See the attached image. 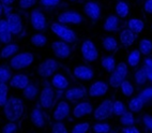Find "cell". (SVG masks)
Returning <instances> with one entry per match:
<instances>
[{"mask_svg":"<svg viewBox=\"0 0 152 133\" xmlns=\"http://www.w3.org/2000/svg\"><path fill=\"white\" fill-rule=\"evenodd\" d=\"M25 112L24 102L18 97H11L3 106V113L9 121H17L22 118Z\"/></svg>","mask_w":152,"mask_h":133,"instance_id":"1","label":"cell"},{"mask_svg":"<svg viewBox=\"0 0 152 133\" xmlns=\"http://www.w3.org/2000/svg\"><path fill=\"white\" fill-rule=\"evenodd\" d=\"M34 61V56L29 52H23L15 54L10 60V67L12 70L19 71L26 69L32 65Z\"/></svg>","mask_w":152,"mask_h":133,"instance_id":"2","label":"cell"},{"mask_svg":"<svg viewBox=\"0 0 152 133\" xmlns=\"http://www.w3.org/2000/svg\"><path fill=\"white\" fill-rule=\"evenodd\" d=\"M50 30H52L57 37H59L61 40L68 42L69 44L75 43L76 41H77V37H76L75 32H74L73 30L68 27H65L64 25L59 22L52 23V25H50Z\"/></svg>","mask_w":152,"mask_h":133,"instance_id":"3","label":"cell"},{"mask_svg":"<svg viewBox=\"0 0 152 133\" xmlns=\"http://www.w3.org/2000/svg\"><path fill=\"white\" fill-rule=\"evenodd\" d=\"M128 75V65L125 62H119L116 65L113 72H111V76L109 79V85L113 88H118L120 85L122 84V82L126 79Z\"/></svg>","mask_w":152,"mask_h":133,"instance_id":"4","label":"cell"},{"mask_svg":"<svg viewBox=\"0 0 152 133\" xmlns=\"http://www.w3.org/2000/svg\"><path fill=\"white\" fill-rule=\"evenodd\" d=\"M58 69V62L53 58H48V59L44 60L43 62L40 63L38 67V73L39 76H41L43 79H48L50 76L55 74V72Z\"/></svg>","mask_w":152,"mask_h":133,"instance_id":"5","label":"cell"},{"mask_svg":"<svg viewBox=\"0 0 152 133\" xmlns=\"http://www.w3.org/2000/svg\"><path fill=\"white\" fill-rule=\"evenodd\" d=\"M82 56L88 62H93L99 58V52L96 46L94 45L92 41L86 40L83 42L82 47H80Z\"/></svg>","mask_w":152,"mask_h":133,"instance_id":"6","label":"cell"},{"mask_svg":"<svg viewBox=\"0 0 152 133\" xmlns=\"http://www.w3.org/2000/svg\"><path fill=\"white\" fill-rule=\"evenodd\" d=\"M113 104L114 102L110 99H106L104 100L100 105L95 109L94 111V118L96 120L103 121V120L107 119L108 117L111 116L113 114Z\"/></svg>","mask_w":152,"mask_h":133,"instance_id":"7","label":"cell"},{"mask_svg":"<svg viewBox=\"0 0 152 133\" xmlns=\"http://www.w3.org/2000/svg\"><path fill=\"white\" fill-rule=\"evenodd\" d=\"M7 21H8L9 27L11 29L13 35H17L22 33L24 29V22H23L22 16L18 13H8L7 14Z\"/></svg>","mask_w":152,"mask_h":133,"instance_id":"8","label":"cell"},{"mask_svg":"<svg viewBox=\"0 0 152 133\" xmlns=\"http://www.w3.org/2000/svg\"><path fill=\"white\" fill-rule=\"evenodd\" d=\"M40 105L44 109H50L55 103V91L52 87L46 86L42 89L40 93Z\"/></svg>","mask_w":152,"mask_h":133,"instance_id":"9","label":"cell"},{"mask_svg":"<svg viewBox=\"0 0 152 133\" xmlns=\"http://www.w3.org/2000/svg\"><path fill=\"white\" fill-rule=\"evenodd\" d=\"M30 23L31 26L34 28L37 31H43L46 29L47 26V21L45 15L43 14V12L35 9L31 12L30 14Z\"/></svg>","mask_w":152,"mask_h":133,"instance_id":"10","label":"cell"},{"mask_svg":"<svg viewBox=\"0 0 152 133\" xmlns=\"http://www.w3.org/2000/svg\"><path fill=\"white\" fill-rule=\"evenodd\" d=\"M52 51L56 57L60 59H66L71 55V47L65 41H55L52 43Z\"/></svg>","mask_w":152,"mask_h":133,"instance_id":"11","label":"cell"},{"mask_svg":"<svg viewBox=\"0 0 152 133\" xmlns=\"http://www.w3.org/2000/svg\"><path fill=\"white\" fill-rule=\"evenodd\" d=\"M83 21L82 15L75 11L62 12L58 16V22L63 25H78Z\"/></svg>","mask_w":152,"mask_h":133,"instance_id":"12","label":"cell"},{"mask_svg":"<svg viewBox=\"0 0 152 133\" xmlns=\"http://www.w3.org/2000/svg\"><path fill=\"white\" fill-rule=\"evenodd\" d=\"M70 109L71 107L66 101H64V100L59 101L57 106H56V109L54 111L53 118H54L56 121H62L63 119H65V118L69 116L70 111H71Z\"/></svg>","mask_w":152,"mask_h":133,"instance_id":"13","label":"cell"},{"mask_svg":"<svg viewBox=\"0 0 152 133\" xmlns=\"http://www.w3.org/2000/svg\"><path fill=\"white\" fill-rule=\"evenodd\" d=\"M73 74L79 81H90L93 79L94 72L88 65H77L74 68Z\"/></svg>","mask_w":152,"mask_h":133,"instance_id":"14","label":"cell"},{"mask_svg":"<svg viewBox=\"0 0 152 133\" xmlns=\"http://www.w3.org/2000/svg\"><path fill=\"white\" fill-rule=\"evenodd\" d=\"M108 90V86L105 82L103 81H96L94 82L91 86H90L89 90H88V93H89L90 97H93V98H99V97H103L106 95Z\"/></svg>","mask_w":152,"mask_h":133,"instance_id":"15","label":"cell"},{"mask_svg":"<svg viewBox=\"0 0 152 133\" xmlns=\"http://www.w3.org/2000/svg\"><path fill=\"white\" fill-rule=\"evenodd\" d=\"M9 83H10V86L15 88V89L23 90L24 88H26V87L30 84V81H29V77H28L26 74L18 73L12 76Z\"/></svg>","mask_w":152,"mask_h":133,"instance_id":"16","label":"cell"},{"mask_svg":"<svg viewBox=\"0 0 152 133\" xmlns=\"http://www.w3.org/2000/svg\"><path fill=\"white\" fill-rule=\"evenodd\" d=\"M84 12L92 21H96L101 16V8L94 1H88L84 7Z\"/></svg>","mask_w":152,"mask_h":133,"instance_id":"17","label":"cell"},{"mask_svg":"<svg viewBox=\"0 0 152 133\" xmlns=\"http://www.w3.org/2000/svg\"><path fill=\"white\" fill-rule=\"evenodd\" d=\"M92 111H93L92 104L87 102V101H84V102H80V103H78L74 107L73 116L75 118H82V117L86 116V115L91 114Z\"/></svg>","mask_w":152,"mask_h":133,"instance_id":"18","label":"cell"},{"mask_svg":"<svg viewBox=\"0 0 152 133\" xmlns=\"http://www.w3.org/2000/svg\"><path fill=\"white\" fill-rule=\"evenodd\" d=\"M12 35H13V33L9 27L8 21L0 19V42L3 44L11 43Z\"/></svg>","mask_w":152,"mask_h":133,"instance_id":"19","label":"cell"},{"mask_svg":"<svg viewBox=\"0 0 152 133\" xmlns=\"http://www.w3.org/2000/svg\"><path fill=\"white\" fill-rule=\"evenodd\" d=\"M86 96V90L83 87H74V88H70L65 91L64 97L65 99L70 102H75L80 99L85 98Z\"/></svg>","mask_w":152,"mask_h":133,"instance_id":"20","label":"cell"},{"mask_svg":"<svg viewBox=\"0 0 152 133\" xmlns=\"http://www.w3.org/2000/svg\"><path fill=\"white\" fill-rule=\"evenodd\" d=\"M30 120L32 122V125L37 128H43L45 126V118L44 114L39 107H35L30 113Z\"/></svg>","mask_w":152,"mask_h":133,"instance_id":"21","label":"cell"},{"mask_svg":"<svg viewBox=\"0 0 152 133\" xmlns=\"http://www.w3.org/2000/svg\"><path fill=\"white\" fill-rule=\"evenodd\" d=\"M52 85L54 88H56V89H58V90H64L68 88L69 81L66 79V77H65L64 75L57 73L53 75Z\"/></svg>","mask_w":152,"mask_h":133,"instance_id":"22","label":"cell"},{"mask_svg":"<svg viewBox=\"0 0 152 133\" xmlns=\"http://www.w3.org/2000/svg\"><path fill=\"white\" fill-rule=\"evenodd\" d=\"M136 35L129 28V29H124L120 33V42L124 45V46H131L132 44L135 42Z\"/></svg>","mask_w":152,"mask_h":133,"instance_id":"23","label":"cell"},{"mask_svg":"<svg viewBox=\"0 0 152 133\" xmlns=\"http://www.w3.org/2000/svg\"><path fill=\"white\" fill-rule=\"evenodd\" d=\"M18 51H19V46L17 44L8 43L3 46L2 49H1L0 57L3 58V59H7V58H10V57H12V56H14L15 54H17Z\"/></svg>","mask_w":152,"mask_h":133,"instance_id":"24","label":"cell"},{"mask_svg":"<svg viewBox=\"0 0 152 133\" xmlns=\"http://www.w3.org/2000/svg\"><path fill=\"white\" fill-rule=\"evenodd\" d=\"M118 27H119V19L117 16L110 15L105 19V23H104V30L105 31H108V32L116 31Z\"/></svg>","mask_w":152,"mask_h":133,"instance_id":"25","label":"cell"},{"mask_svg":"<svg viewBox=\"0 0 152 133\" xmlns=\"http://www.w3.org/2000/svg\"><path fill=\"white\" fill-rule=\"evenodd\" d=\"M145 27V23L141 19L132 18L129 21V28L133 31L135 35H139Z\"/></svg>","mask_w":152,"mask_h":133,"instance_id":"26","label":"cell"},{"mask_svg":"<svg viewBox=\"0 0 152 133\" xmlns=\"http://www.w3.org/2000/svg\"><path fill=\"white\" fill-rule=\"evenodd\" d=\"M101 65H102L104 70L109 72V73H111V72L116 69L117 63H116V60L114 59V57H111V56H105V57L102 59V61H101Z\"/></svg>","mask_w":152,"mask_h":133,"instance_id":"27","label":"cell"},{"mask_svg":"<svg viewBox=\"0 0 152 133\" xmlns=\"http://www.w3.org/2000/svg\"><path fill=\"white\" fill-rule=\"evenodd\" d=\"M140 56L141 53L139 49H133L128 56V65L130 67H132V68L137 67L139 61H140Z\"/></svg>","mask_w":152,"mask_h":133,"instance_id":"28","label":"cell"},{"mask_svg":"<svg viewBox=\"0 0 152 133\" xmlns=\"http://www.w3.org/2000/svg\"><path fill=\"white\" fill-rule=\"evenodd\" d=\"M144 103L145 101L140 97L133 98L130 101V103H129V109L132 111L133 113H139L141 111V109L144 107Z\"/></svg>","mask_w":152,"mask_h":133,"instance_id":"29","label":"cell"},{"mask_svg":"<svg viewBox=\"0 0 152 133\" xmlns=\"http://www.w3.org/2000/svg\"><path fill=\"white\" fill-rule=\"evenodd\" d=\"M102 44H103V47L105 48V51H107V52H115L118 47V42L114 37L104 38Z\"/></svg>","mask_w":152,"mask_h":133,"instance_id":"30","label":"cell"},{"mask_svg":"<svg viewBox=\"0 0 152 133\" xmlns=\"http://www.w3.org/2000/svg\"><path fill=\"white\" fill-rule=\"evenodd\" d=\"M47 43V38L42 33H34L31 35V44L37 47H43Z\"/></svg>","mask_w":152,"mask_h":133,"instance_id":"31","label":"cell"},{"mask_svg":"<svg viewBox=\"0 0 152 133\" xmlns=\"http://www.w3.org/2000/svg\"><path fill=\"white\" fill-rule=\"evenodd\" d=\"M138 49L140 51V53L145 56H149L152 53V42L148 39H142L139 42Z\"/></svg>","mask_w":152,"mask_h":133,"instance_id":"32","label":"cell"},{"mask_svg":"<svg viewBox=\"0 0 152 133\" xmlns=\"http://www.w3.org/2000/svg\"><path fill=\"white\" fill-rule=\"evenodd\" d=\"M129 12H130V8H129V4L125 1H119L116 6V13L119 17L121 18H124L129 15Z\"/></svg>","mask_w":152,"mask_h":133,"instance_id":"33","label":"cell"},{"mask_svg":"<svg viewBox=\"0 0 152 133\" xmlns=\"http://www.w3.org/2000/svg\"><path fill=\"white\" fill-rule=\"evenodd\" d=\"M39 90L38 88L32 84H29L26 88L23 89V95L26 99H29V100H32V99H35L38 97Z\"/></svg>","mask_w":152,"mask_h":133,"instance_id":"34","label":"cell"},{"mask_svg":"<svg viewBox=\"0 0 152 133\" xmlns=\"http://www.w3.org/2000/svg\"><path fill=\"white\" fill-rule=\"evenodd\" d=\"M120 122L121 125H123L124 127H130V126H134L135 123V119L133 116V112H124L121 116H120Z\"/></svg>","mask_w":152,"mask_h":133,"instance_id":"35","label":"cell"},{"mask_svg":"<svg viewBox=\"0 0 152 133\" xmlns=\"http://www.w3.org/2000/svg\"><path fill=\"white\" fill-rule=\"evenodd\" d=\"M9 93V86L7 83H0V106L3 107L6 105Z\"/></svg>","mask_w":152,"mask_h":133,"instance_id":"36","label":"cell"},{"mask_svg":"<svg viewBox=\"0 0 152 133\" xmlns=\"http://www.w3.org/2000/svg\"><path fill=\"white\" fill-rule=\"evenodd\" d=\"M120 88H121V91L125 97H131V96L134 93V87L133 85L131 84V82L128 79H124L122 82V84L120 85Z\"/></svg>","mask_w":152,"mask_h":133,"instance_id":"37","label":"cell"},{"mask_svg":"<svg viewBox=\"0 0 152 133\" xmlns=\"http://www.w3.org/2000/svg\"><path fill=\"white\" fill-rule=\"evenodd\" d=\"M124 112H126V109H125L122 101H115L114 104H113V114L116 115V116H121Z\"/></svg>","mask_w":152,"mask_h":133,"instance_id":"38","label":"cell"},{"mask_svg":"<svg viewBox=\"0 0 152 133\" xmlns=\"http://www.w3.org/2000/svg\"><path fill=\"white\" fill-rule=\"evenodd\" d=\"M134 79H135L136 84H138V85H142L146 83V81L148 79V76H147V73L144 68L139 69V70L136 72L135 75H134Z\"/></svg>","mask_w":152,"mask_h":133,"instance_id":"39","label":"cell"},{"mask_svg":"<svg viewBox=\"0 0 152 133\" xmlns=\"http://www.w3.org/2000/svg\"><path fill=\"white\" fill-rule=\"evenodd\" d=\"M12 77L11 71L7 67L0 65V83H8Z\"/></svg>","mask_w":152,"mask_h":133,"instance_id":"40","label":"cell"},{"mask_svg":"<svg viewBox=\"0 0 152 133\" xmlns=\"http://www.w3.org/2000/svg\"><path fill=\"white\" fill-rule=\"evenodd\" d=\"M92 131L96 133H108L110 132V126L105 122H99L92 127Z\"/></svg>","mask_w":152,"mask_h":133,"instance_id":"41","label":"cell"},{"mask_svg":"<svg viewBox=\"0 0 152 133\" xmlns=\"http://www.w3.org/2000/svg\"><path fill=\"white\" fill-rule=\"evenodd\" d=\"M90 129V125L88 122H80V123H77L73 127L72 129V132L73 133H86L88 132Z\"/></svg>","mask_w":152,"mask_h":133,"instance_id":"42","label":"cell"},{"mask_svg":"<svg viewBox=\"0 0 152 133\" xmlns=\"http://www.w3.org/2000/svg\"><path fill=\"white\" fill-rule=\"evenodd\" d=\"M1 131L3 133H14L17 131V126L15 123V121H9L8 123H6V125L3 126Z\"/></svg>","mask_w":152,"mask_h":133,"instance_id":"43","label":"cell"},{"mask_svg":"<svg viewBox=\"0 0 152 133\" xmlns=\"http://www.w3.org/2000/svg\"><path fill=\"white\" fill-rule=\"evenodd\" d=\"M52 132L53 133H66L68 132V129L65 128L64 123H62L61 121H57L53 126Z\"/></svg>","mask_w":152,"mask_h":133,"instance_id":"44","label":"cell"},{"mask_svg":"<svg viewBox=\"0 0 152 133\" xmlns=\"http://www.w3.org/2000/svg\"><path fill=\"white\" fill-rule=\"evenodd\" d=\"M37 2H38V0H19L18 7L20 9L27 10V9H30V8H32L33 6H35Z\"/></svg>","mask_w":152,"mask_h":133,"instance_id":"45","label":"cell"},{"mask_svg":"<svg viewBox=\"0 0 152 133\" xmlns=\"http://www.w3.org/2000/svg\"><path fill=\"white\" fill-rule=\"evenodd\" d=\"M144 69H145V71H146L148 79H150V81L152 82V59L148 58V59L145 60Z\"/></svg>","mask_w":152,"mask_h":133,"instance_id":"46","label":"cell"},{"mask_svg":"<svg viewBox=\"0 0 152 133\" xmlns=\"http://www.w3.org/2000/svg\"><path fill=\"white\" fill-rule=\"evenodd\" d=\"M40 3L44 8H55L60 3V0H40Z\"/></svg>","mask_w":152,"mask_h":133,"instance_id":"47","label":"cell"},{"mask_svg":"<svg viewBox=\"0 0 152 133\" xmlns=\"http://www.w3.org/2000/svg\"><path fill=\"white\" fill-rule=\"evenodd\" d=\"M139 97H140V98L142 99L144 101H147V100H150V99H152V87L145 89L144 91L139 95Z\"/></svg>","mask_w":152,"mask_h":133,"instance_id":"48","label":"cell"},{"mask_svg":"<svg viewBox=\"0 0 152 133\" xmlns=\"http://www.w3.org/2000/svg\"><path fill=\"white\" fill-rule=\"evenodd\" d=\"M142 121H144L145 127H146L150 132H152V116H150V115H145V116L142 117Z\"/></svg>","mask_w":152,"mask_h":133,"instance_id":"49","label":"cell"},{"mask_svg":"<svg viewBox=\"0 0 152 133\" xmlns=\"http://www.w3.org/2000/svg\"><path fill=\"white\" fill-rule=\"evenodd\" d=\"M121 131H122V132H125V133H139V130L135 127V126L125 127V128H123Z\"/></svg>","mask_w":152,"mask_h":133,"instance_id":"50","label":"cell"},{"mask_svg":"<svg viewBox=\"0 0 152 133\" xmlns=\"http://www.w3.org/2000/svg\"><path fill=\"white\" fill-rule=\"evenodd\" d=\"M144 9L147 13L152 14V0H147L144 4Z\"/></svg>","mask_w":152,"mask_h":133,"instance_id":"51","label":"cell"},{"mask_svg":"<svg viewBox=\"0 0 152 133\" xmlns=\"http://www.w3.org/2000/svg\"><path fill=\"white\" fill-rule=\"evenodd\" d=\"M0 1L2 2L3 7H4V10H6V9H9L14 2H15V0H0Z\"/></svg>","mask_w":152,"mask_h":133,"instance_id":"52","label":"cell"},{"mask_svg":"<svg viewBox=\"0 0 152 133\" xmlns=\"http://www.w3.org/2000/svg\"><path fill=\"white\" fill-rule=\"evenodd\" d=\"M3 11H4V7H3L2 2L0 1V17L2 16V14H3Z\"/></svg>","mask_w":152,"mask_h":133,"instance_id":"53","label":"cell"},{"mask_svg":"<svg viewBox=\"0 0 152 133\" xmlns=\"http://www.w3.org/2000/svg\"><path fill=\"white\" fill-rule=\"evenodd\" d=\"M70 1H77V0H70Z\"/></svg>","mask_w":152,"mask_h":133,"instance_id":"54","label":"cell"}]
</instances>
